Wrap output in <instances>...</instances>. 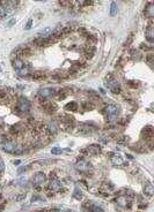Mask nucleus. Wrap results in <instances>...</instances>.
<instances>
[{"label":"nucleus","instance_id":"25","mask_svg":"<svg viewBox=\"0 0 154 212\" xmlns=\"http://www.w3.org/2000/svg\"><path fill=\"white\" fill-rule=\"evenodd\" d=\"M45 75L43 74V73H34L33 74V79H35V80H38V79H43Z\"/></svg>","mask_w":154,"mask_h":212},{"label":"nucleus","instance_id":"36","mask_svg":"<svg viewBox=\"0 0 154 212\" xmlns=\"http://www.w3.org/2000/svg\"><path fill=\"white\" fill-rule=\"evenodd\" d=\"M15 23V19H13V20H11V22H9V26H12V24H14Z\"/></svg>","mask_w":154,"mask_h":212},{"label":"nucleus","instance_id":"35","mask_svg":"<svg viewBox=\"0 0 154 212\" xmlns=\"http://www.w3.org/2000/svg\"><path fill=\"white\" fill-rule=\"evenodd\" d=\"M4 142H5V138H4V136H2V135H0V145H1Z\"/></svg>","mask_w":154,"mask_h":212},{"label":"nucleus","instance_id":"23","mask_svg":"<svg viewBox=\"0 0 154 212\" xmlns=\"http://www.w3.org/2000/svg\"><path fill=\"white\" fill-rule=\"evenodd\" d=\"M73 196L75 197L77 199H81L82 198V195H81V191L79 190V188H77L75 190H74V194H73Z\"/></svg>","mask_w":154,"mask_h":212},{"label":"nucleus","instance_id":"38","mask_svg":"<svg viewBox=\"0 0 154 212\" xmlns=\"http://www.w3.org/2000/svg\"><path fill=\"white\" fill-rule=\"evenodd\" d=\"M0 201H1V196H0Z\"/></svg>","mask_w":154,"mask_h":212},{"label":"nucleus","instance_id":"22","mask_svg":"<svg viewBox=\"0 0 154 212\" xmlns=\"http://www.w3.org/2000/svg\"><path fill=\"white\" fill-rule=\"evenodd\" d=\"M17 73H19L20 75H22V76H23V75H28V74H29V67L28 66H25L23 68H22V69H21V70H19Z\"/></svg>","mask_w":154,"mask_h":212},{"label":"nucleus","instance_id":"4","mask_svg":"<svg viewBox=\"0 0 154 212\" xmlns=\"http://www.w3.org/2000/svg\"><path fill=\"white\" fill-rule=\"evenodd\" d=\"M75 168L78 170V171H80V172H87L89 168H90V165L84 160V159H81V160H79L77 164H75Z\"/></svg>","mask_w":154,"mask_h":212},{"label":"nucleus","instance_id":"7","mask_svg":"<svg viewBox=\"0 0 154 212\" xmlns=\"http://www.w3.org/2000/svg\"><path fill=\"white\" fill-rule=\"evenodd\" d=\"M54 93H55V89H52V88H43V89H40V91H38V95L43 98H48V97L52 96Z\"/></svg>","mask_w":154,"mask_h":212},{"label":"nucleus","instance_id":"17","mask_svg":"<svg viewBox=\"0 0 154 212\" xmlns=\"http://www.w3.org/2000/svg\"><path fill=\"white\" fill-rule=\"evenodd\" d=\"M65 110H67V111H72V112L78 111V103H75V102H71V103H69V104H66V106H65Z\"/></svg>","mask_w":154,"mask_h":212},{"label":"nucleus","instance_id":"18","mask_svg":"<svg viewBox=\"0 0 154 212\" xmlns=\"http://www.w3.org/2000/svg\"><path fill=\"white\" fill-rule=\"evenodd\" d=\"M142 136H145L146 140H151L152 136H153V130H152V128H151V127H147V128L142 132Z\"/></svg>","mask_w":154,"mask_h":212},{"label":"nucleus","instance_id":"16","mask_svg":"<svg viewBox=\"0 0 154 212\" xmlns=\"http://www.w3.org/2000/svg\"><path fill=\"white\" fill-rule=\"evenodd\" d=\"M154 37V30H153V26H148L147 29H146V38L148 42H152Z\"/></svg>","mask_w":154,"mask_h":212},{"label":"nucleus","instance_id":"5","mask_svg":"<svg viewBox=\"0 0 154 212\" xmlns=\"http://www.w3.org/2000/svg\"><path fill=\"white\" fill-rule=\"evenodd\" d=\"M15 146H16V144H15V142H13V141H5V142L1 144L2 150L6 151V152H13Z\"/></svg>","mask_w":154,"mask_h":212},{"label":"nucleus","instance_id":"20","mask_svg":"<svg viewBox=\"0 0 154 212\" xmlns=\"http://www.w3.org/2000/svg\"><path fill=\"white\" fill-rule=\"evenodd\" d=\"M82 107H84L85 111H90V110H93V108L95 107V105L92 104L90 102H84V103H82Z\"/></svg>","mask_w":154,"mask_h":212},{"label":"nucleus","instance_id":"13","mask_svg":"<svg viewBox=\"0 0 154 212\" xmlns=\"http://www.w3.org/2000/svg\"><path fill=\"white\" fill-rule=\"evenodd\" d=\"M49 188H50L52 191H58V190L61 188V185H60V182H59L57 179H54V180H51Z\"/></svg>","mask_w":154,"mask_h":212},{"label":"nucleus","instance_id":"21","mask_svg":"<svg viewBox=\"0 0 154 212\" xmlns=\"http://www.w3.org/2000/svg\"><path fill=\"white\" fill-rule=\"evenodd\" d=\"M48 129H49V132H52V134H55L57 132V125L55 122H50L49 123V126H48Z\"/></svg>","mask_w":154,"mask_h":212},{"label":"nucleus","instance_id":"8","mask_svg":"<svg viewBox=\"0 0 154 212\" xmlns=\"http://www.w3.org/2000/svg\"><path fill=\"white\" fill-rule=\"evenodd\" d=\"M85 151L88 155H98L101 152V148H100V145H96V144H92V145L88 146Z\"/></svg>","mask_w":154,"mask_h":212},{"label":"nucleus","instance_id":"15","mask_svg":"<svg viewBox=\"0 0 154 212\" xmlns=\"http://www.w3.org/2000/svg\"><path fill=\"white\" fill-rule=\"evenodd\" d=\"M43 105V107L48 111V112H55V110H56V105L54 104V103H51V102H44L42 104Z\"/></svg>","mask_w":154,"mask_h":212},{"label":"nucleus","instance_id":"30","mask_svg":"<svg viewBox=\"0 0 154 212\" xmlns=\"http://www.w3.org/2000/svg\"><path fill=\"white\" fill-rule=\"evenodd\" d=\"M4 170H5V164H4L2 159H0V173L4 172Z\"/></svg>","mask_w":154,"mask_h":212},{"label":"nucleus","instance_id":"9","mask_svg":"<svg viewBox=\"0 0 154 212\" xmlns=\"http://www.w3.org/2000/svg\"><path fill=\"white\" fill-rule=\"evenodd\" d=\"M44 181H45V175H44V173L38 172L35 176H34V185L40 186V185H42Z\"/></svg>","mask_w":154,"mask_h":212},{"label":"nucleus","instance_id":"14","mask_svg":"<svg viewBox=\"0 0 154 212\" xmlns=\"http://www.w3.org/2000/svg\"><path fill=\"white\" fill-rule=\"evenodd\" d=\"M25 66H26V65H25V62H23L21 59H19V58H17V59H15L14 61H13V67L15 68V70H17V72H19V70H21V69H22Z\"/></svg>","mask_w":154,"mask_h":212},{"label":"nucleus","instance_id":"29","mask_svg":"<svg viewBox=\"0 0 154 212\" xmlns=\"http://www.w3.org/2000/svg\"><path fill=\"white\" fill-rule=\"evenodd\" d=\"M90 212H103V210L101 208H98V206H93Z\"/></svg>","mask_w":154,"mask_h":212},{"label":"nucleus","instance_id":"1","mask_svg":"<svg viewBox=\"0 0 154 212\" xmlns=\"http://www.w3.org/2000/svg\"><path fill=\"white\" fill-rule=\"evenodd\" d=\"M104 113L107 115V118L109 121H114V120L117 118L118 113H119V108L116 105H107L104 107Z\"/></svg>","mask_w":154,"mask_h":212},{"label":"nucleus","instance_id":"32","mask_svg":"<svg viewBox=\"0 0 154 212\" xmlns=\"http://www.w3.org/2000/svg\"><path fill=\"white\" fill-rule=\"evenodd\" d=\"M23 198H26V194H21V195H19L17 197H16V201H21V199H23Z\"/></svg>","mask_w":154,"mask_h":212},{"label":"nucleus","instance_id":"26","mask_svg":"<svg viewBox=\"0 0 154 212\" xmlns=\"http://www.w3.org/2000/svg\"><path fill=\"white\" fill-rule=\"evenodd\" d=\"M13 152H14L15 155H20V153H22V152H23V148H22V146H15V149H14V151H13Z\"/></svg>","mask_w":154,"mask_h":212},{"label":"nucleus","instance_id":"6","mask_svg":"<svg viewBox=\"0 0 154 212\" xmlns=\"http://www.w3.org/2000/svg\"><path fill=\"white\" fill-rule=\"evenodd\" d=\"M144 14L146 17L148 19H152L154 16V4L153 2H148L147 6L145 7V11H144Z\"/></svg>","mask_w":154,"mask_h":212},{"label":"nucleus","instance_id":"12","mask_svg":"<svg viewBox=\"0 0 154 212\" xmlns=\"http://www.w3.org/2000/svg\"><path fill=\"white\" fill-rule=\"evenodd\" d=\"M116 203H117L119 206L125 208L126 205H127V203H129V199H127V197L124 196V195H119V196L116 198Z\"/></svg>","mask_w":154,"mask_h":212},{"label":"nucleus","instance_id":"10","mask_svg":"<svg viewBox=\"0 0 154 212\" xmlns=\"http://www.w3.org/2000/svg\"><path fill=\"white\" fill-rule=\"evenodd\" d=\"M110 161H111V164L114 166H121V165L124 164L123 158H122L121 156H118V155H114L111 158H110Z\"/></svg>","mask_w":154,"mask_h":212},{"label":"nucleus","instance_id":"19","mask_svg":"<svg viewBox=\"0 0 154 212\" xmlns=\"http://www.w3.org/2000/svg\"><path fill=\"white\" fill-rule=\"evenodd\" d=\"M8 7L6 5H0V17H5L8 14Z\"/></svg>","mask_w":154,"mask_h":212},{"label":"nucleus","instance_id":"3","mask_svg":"<svg viewBox=\"0 0 154 212\" xmlns=\"http://www.w3.org/2000/svg\"><path fill=\"white\" fill-rule=\"evenodd\" d=\"M29 108H30V103H29L28 99L25 98V97H20L19 102H17V111L28 112Z\"/></svg>","mask_w":154,"mask_h":212},{"label":"nucleus","instance_id":"37","mask_svg":"<svg viewBox=\"0 0 154 212\" xmlns=\"http://www.w3.org/2000/svg\"><path fill=\"white\" fill-rule=\"evenodd\" d=\"M14 164H15V165H19V164H20V160H15Z\"/></svg>","mask_w":154,"mask_h":212},{"label":"nucleus","instance_id":"11","mask_svg":"<svg viewBox=\"0 0 154 212\" xmlns=\"http://www.w3.org/2000/svg\"><path fill=\"white\" fill-rule=\"evenodd\" d=\"M144 194L148 197H152L154 194V187L152 183H146L144 186Z\"/></svg>","mask_w":154,"mask_h":212},{"label":"nucleus","instance_id":"28","mask_svg":"<svg viewBox=\"0 0 154 212\" xmlns=\"http://www.w3.org/2000/svg\"><path fill=\"white\" fill-rule=\"evenodd\" d=\"M131 54H132V58H133V59H136V58L139 59V53H138V51L132 50V51H131Z\"/></svg>","mask_w":154,"mask_h":212},{"label":"nucleus","instance_id":"31","mask_svg":"<svg viewBox=\"0 0 154 212\" xmlns=\"http://www.w3.org/2000/svg\"><path fill=\"white\" fill-rule=\"evenodd\" d=\"M31 24H33V20H29L28 23L26 24V30H29V29L31 28Z\"/></svg>","mask_w":154,"mask_h":212},{"label":"nucleus","instance_id":"33","mask_svg":"<svg viewBox=\"0 0 154 212\" xmlns=\"http://www.w3.org/2000/svg\"><path fill=\"white\" fill-rule=\"evenodd\" d=\"M6 97V92L4 91V90H0V99H2V98H5Z\"/></svg>","mask_w":154,"mask_h":212},{"label":"nucleus","instance_id":"2","mask_svg":"<svg viewBox=\"0 0 154 212\" xmlns=\"http://www.w3.org/2000/svg\"><path fill=\"white\" fill-rule=\"evenodd\" d=\"M107 85L109 88V90L114 93H119L121 92V85L118 83V81L116 79H114L112 76L107 77Z\"/></svg>","mask_w":154,"mask_h":212},{"label":"nucleus","instance_id":"27","mask_svg":"<svg viewBox=\"0 0 154 212\" xmlns=\"http://www.w3.org/2000/svg\"><path fill=\"white\" fill-rule=\"evenodd\" d=\"M51 153L52 155H59V153H61V149L60 148H52Z\"/></svg>","mask_w":154,"mask_h":212},{"label":"nucleus","instance_id":"34","mask_svg":"<svg viewBox=\"0 0 154 212\" xmlns=\"http://www.w3.org/2000/svg\"><path fill=\"white\" fill-rule=\"evenodd\" d=\"M131 42H132V35H131V36L129 37V40H127V42H125V46H127V45H129V44H130Z\"/></svg>","mask_w":154,"mask_h":212},{"label":"nucleus","instance_id":"24","mask_svg":"<svg viewBox=\"0 0 154 212\" xmlns=\"http://www.w3.org/2000/svg\"><path fill=\"white\" fill-rule=\"evenodd\" d=\"M116 13H117V5H116V2H112L111 7H110V14L115 15Z\"/></svg>","mask_w":154,"mask_h":212}]
</instances>
